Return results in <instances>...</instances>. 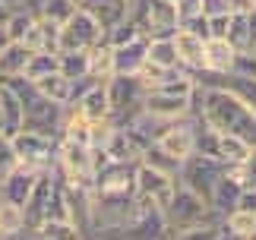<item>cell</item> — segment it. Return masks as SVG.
I'll return each instance as SVG.
<instances>
[{"mask_svg": "<svg viewBox=\"0 0 256 240\" xmlns=\"http://www.w3.org/2000/svg\"><path fill=\"white\" fill-rule=\"evenodd\" d=\"M193 108L212 130H218V133H238L244 139H250V142H256V114L228 86H218V82L196 86Z\"/></svg>", "mask_w": 256, "mask_h": 240, "instance_id": "cell-1", "label": "cell"}, {"mask_svg": "<svg viewBox=\"0 0 256 240\" xmlns=\"http://www.w3.org/2000/svg\"><path fill=\"white\" fill-rule=\"evenodd\" d=\"M130 19L140 26V32L146 38H171L180 26L177 6L171 0H133Z\"/></svg>", "mask_w": 256, "mask_h": 240, "instance_id": "cell-2", "label": "cell"}, {"mask_svg": "<svg viewBox=\"0 0 256 240\" xmlns=\"http://www.w3.org/2000/svg\"><path fill=\"white\" fill-rule=\"evenodd\" d=\"M146 82L140 76H111L108 79V98H111V124L120 126L133 114L142 111L146 102Z\"/></svg>", "mask_w": 256, "mask_h": 240, "instance_id": "cell-3", "label": "cell"}, {"mask_svg": "<svg viewBox=\"0 0 256 240\" xmlns=\"http://www.w3.org/2000/svg\"><path fill=\"white\" fill-rule=\"evenodd\" d=\"M108 38V28L95 19V13H88L86 6H80L76 13L60 26V42H57V51H92L95 44H102Z\"/></svg>", "mask_w": 256, "mask_h": 240, "instance_id": "cell-4", "label": "cell"}, {"mask_svg": "<svg viewBox=\"0 0 256 240\" xmlns=\"http://www.w3.org/2000/svg\"><path fill=\"white\" fill-rule=\"evenodd\" d=\"M57 142H60V136L38 133V130H26V126L19 130V133H13V146H16V155H19V164H28V168H35V171L54 168Z\"/></svg>", "mask_w": 256, "mask_h": 240, "instance_id": "cell-5", "label": "cell"}, {"mask_svg": "<svg viewBox=\"0 0 256 240\" xmlns=\"http://www.w3.org/2000/svg\"><path fill=\"white\" fill-rule=\"evenodd\" d=\"M224 168H228V164H224L222 158L206 155V152H193V155H186L180 162V168H177V180H180L184 186H190L200 196L209 199L212 186L218 184V177L224 174Z\"/></svg>", "mask_w": 256, "mask_h": 240, "instance_id": "cell-6", "label": "cell"}, {"mask_svg": "<svg viewBox=\"0 0 256 240\" xmlns=\"http://www.w3.org/2000/svg\"><path fill=\"white\" fill-rule=\"evenodd\" d=\"M177 186V177L162 171V168H152L146 162H136V174H133V193L140 199H152L158 208L168 206V199Z\"/></svg>", "mask_w": 256, "mask_h": 240, "instance_id": "cell-7", "label": "cell"}, {"mask_svg": "<svg viewBox=\"0 0 256 240\" xmlns=\"http://www.w3.org/2000/svg\"><path fill=\"white\" fill-rule=\"evenodd\" d=\"M142 111L152 114L155 120H177L186 114H196L193 95H177V92H162V88H149L142 102Z\"/></svg>", "mask_w": 256, "mask_h": 240, "instance_id": "cell-8", "label": "cell"}, {"mask_svg": "<svg viewBox=\"0 0 256 240\" xmlns=\"http://www.w3.org/2000/svg\"><path fill=\"white\" fill-rule=\"evenodd\" d=\"M54 168H57V171H66V174H92V168H95V148L86 146V142H76V139H64L60 136Z\"/></svg>", "mask_w": 256, "mask_h": 240, "instance_id": "cell-9", "label": "cell"}, {"mask_svg": "<svg viewBox=\"0 0 256 240\" xmlns=\"http://www.w3.org/2000/svg\"><path fill=\"white\" fill-rule=\"evenodd\" d=\"M174 48H177V60H180V66L186 70V73H200V70H206V38L190 32V28L177 26L174 32Z\"/></svg>", "mask_w": 256, "mask_h": 240, "instance_id": "cell-10", "label": "cell"}, {"mask_svg": "<svg viewBox=\"0 0 256 240\" xmlns=\"http://www.w3.org/2000/svg\"><path fill=\"white\" fill-rule=\"evenodd\" d=\"M35 177H38L35 168L16 164L13 171H6L4 177H0V199H10V202H16V206H26V199H28V193H32V186H35Z\"/></svg>", "mask_w": 256, "mask_h": 240, "instance_id": "cell-11", "label": "cell"}, {"mask_svg": "<svg viewBox=\"0 0 256 240\" xmlns=\"http://www.w3.org/2000/svg\"><path fill=\"white\" fill-rule=\"evenodd\" d=\"M73 108L80 111L86 120L92 124H102V120H111V98H108V82H92L86 92L73 102Z\"/></svg>", "mask_w": 256, "mask_h": 240, "instance_id": "cell-12", "label": "cell"}, {"mask_svg": "<svg viewBox=\"0 0 256 240\" xmlns=\"http://www.w3.org/2000/svg\"><path fill=\"white\" fill-rule=\"evenodd\" d=\"M111 60H114V76H140L146 64V38L126 44H111Z\"/></svg>", "mask_w": 256, "mask_h": 240, "instance_id": "cell-13", "label": "cell"}, {"mask_svg": "<svg viewBox=\"0 0 256 240\" xmlns=\"http://www.w3.org/2000/svg\"><path fill=\"white\" fill-rule=\"evenodd\" d=\"M244 193V186H240V180L234 177L228 168H224V174L218 177V184L212 186V193H209V206H212V212H218V215H228L231 208H238V199Z\"/></svg>", "mask_w": 256, "mask_h": 240, "instance_id": "cell-14", "label": "cell"}, {"mask_svg": "<svg viewBox=\"0 0 256 240\" xmlns=\"http://www.w3.org/2000/svg\"><path fill=\"white\" fill-rule=\"evenodd\" d=\"M234 57H238V48L228 38H206V73H215V76L231 73Z\"/></svg>", "mask_w": 256, "mask_h": 240, "instance_id": "cell-15", "label": "cell"}, {"mask_svg": "<svg viewBox=\"0 0 256 240\" xmlns=\"http://www.w3.org/2000/svg\"><path fill=\"white\" fill-rule=\"evenodd\" d=\"M82 6L88 13H95V19L104 28H114L117 22H124V19L130 16L133 0H82Z\"/></svg>", "mask_w": 256, "mask_h": 240, "instance_id": "cell-16", "label": "cell"}, {"mask_svg": "<svg viewBox=\"0 0 256 240\" xmlns=\"http://www.w3.org/2000/svg\"><path fill=\"white\" fill-rule=\"evenodd\" d=\"M222 237L253 240L256 237V212H247V208H231L228 215H222Z\"/></svg>", "mask_w": 256, "mask_h": 240, "instance_id": "cell-17", "label": "cell"}, {"mask_svg": "<svg viewBox=\"0 0 256 240\" xmlns=\"http://www.w3.org/2000/svg\"><path fill=\"white\" fill-rule=\"evenodd\" d=\"M253 142L238 133H215V158H222L224 164H240L250 155Z\"/></svg>", "mask_w": 256, "mask_h": 240, "instance_id": "cell-18", "label": "cell"}, {"mask_svg": "<svg viewBox=\"0 0 256 240\" xmlns=\"http://www.w3.org/2000/svg\"><path fill=\"white\" fill-rule=\"evenodd\" d=\"M0 111H4V133L6 136H13V133L22 130V124H26L22 102H19V95L6 82H0Z\"/></svg>", "mask_w": 256, "mask_h": 240, "instance_id": "cell-19", "label": "cell"}, {"mask_svg": "<svg viewBox=\"0 0 256 240\" xmlns=\"http://www.w3.org/2000/svg\"><path fill=\"white\" fill-rule=\"evenodd\" d=\"M35 86L42 88L44 98H51V102H57V104H70L73 102V79H66L60 70H54V73L35 79Z\"/></svg>", "mask_w": 256, "mask_h": 240, "instance_id": "cell-20", "label": "cell"}, {"mask_svg": "<svg viewBox=\"0 0 256 240\" xmlns=\"http://www.w3.org/2000/svg\"><path fill=\"white\" fill-rule=\"evenodd\" d=\"M22 234H28L26 208L10 202V199H0V237H22Z\"/></svg>", "mask_w": 256, "mask_h": 240, "instance_id": "cell-21", "label": "cell"}, {"mask_svg": "<svg viewBox=\"0 0 256 240\" xmlns=\"http://www.w3.org/2000/svg\"><path fill=\"white\" fill-rule=\"evenodd\" d=\"M28 54H32V51H28L22 42H10L6 48H0V79H10V76L26 73Z\"/></svg>", "mask_w": 256, "mask_h": 240, "instance_id": "cell-22", "label": "cell"}, {"mask_svg": "<svg viewBox=\"0 0 256 240\" xmlns=\"http://www.w3.org/2000/svg\"><path fill=\"white\" fill-rule=\"evenodd\" d=\"M146 60H149V64H158V66H168V70L180 66L177 48H174V35L171 38H146Z\"/></svg>", "mask_w": 256, "mask_h": 240, "instance_id": "cell-23", "label": "cell"}, {"mask_svg": "<svg viewBox=\"0 0 256 240\" xmlns=\"http://www.w3.org/2000/svg\"><path fill=\"white\" fill-rule=\"evenodd\" d=\"M32 237H44V240H66V237H82L70 218H42L32 231Z\"/></svg>", "mask_w": 256, "mask_h": 240, "instance_id": "cell-24", "label": "cell"}, {"mask_svg": "<svg viewBox=\"0 0 256 240\" xmlns=\"http://www.w3.org/2000/svg\"><path fill=\"white\" fill-rule=\"evenodd\" d=\"M228 42L238 48V51H247V48L253 44L250 42V19H247V6H238L231 10V19H228Z\"/></svg>", "mask_w": 256, "mask_h": 240, "instance_id": "cell-25", "label": "cell"}, {"mask_svg": "<svg viewBox=\"0 0 256 240\" xmlns=\"http://www.w3.org/2000/svg\"><path fill=\"white\" fill-rule=\"evenodd\" d=\"M57 70L66 79L88 76V51H82V48H76V51H57Z\"/></svg>", "mask_w": 256, "mask_h": 240, "instance_id": "cell-26", "label": "cell"}, {"mask_svg": "<svg viewBox=\"0 0 256 240\" xmlns=\"http://www.w3.org/2000/svg\"><path fill=\"white\" fill-rule=\"evenodd\" d=\"M76 10H80V4H73V0H42V4L35 6V16H44V19H51V22L64 26Z\"/></svg>", "mask_w": 256, "mask_h": 240, "instance_id": "cell-27", "label": "cell"}, {"mask_svg": "<svg viewBox=\"0 0 256 240\" xmlns=\"http://www.w3.org/2000/svg\"><path fill=\"white\" fill-rule=\"evenodd\" d=\"M54 70H57V51H32V54H28V64H26V73L22 76H28L35 82V79L54 73Z\"/></svg>", "mask_w": 256, "mask_h": 240, "instance_id": "cell-28", "label": "cell"}, {"mask_svg": "<svg viewBox=\"0 0 256 240\" xmlns=\"http://www.w3.org/2000/svg\"><path fill=\"white\" fill-rule=\"evenodd\" d=\"M35 22V10H28L26 4L16 6L6 19V32H10V42H22V35L28 32V26Z\"/></svg>", "mask_w": 256, "mask_h": 240, "instance_id": "cell-29", "label": "cell"}, {"mask_svg": "<svg viewBox=\"0 0 256 240\" xmlns=\"http://www.w3.org/2000/svg\"><path fill=\"white\" fill-rule=\"evenodd\" d=\"M19 164V155H16V146H13V136L0 133V177H4L6 171H13V168Z\"/></svg>", "mask_w": 256, "mask_h": 240, "instance_id": "cell-30", "label": "cell"}, {"mask_svg": "<svg viewBox=\"0 0 256 240\" xmlns=\"http://www.w3.org/2000/svg\"><path fill=\"white\" fill-rule=\"evenodd\" d=\"M231 73H238V76H256V54L250 51V48H247V51H238Z\"/></svg>", "mask_w": 256, "mask_h": 240, "instance_id": "cell-31", "label": "cell"}, {"mask_svg": "<svg viewBox=\"0 0 256 240\" xmlns=\"http://www.w3.org/2000/svg\"><path fill=\"white\" fill-rule=\"evenodd\" d=\"M174 6H177V19H180V22H186V19L202 13V0H177Z\"/></svg>", "mask_w": 256, "mask_h": 240, "instance_id": "cell-32", "label": "cell"}, {"mask_svg": "<svg viewBox=\"0 0 256 240\" xmlns=\"http://www.w3.org/2000/svg\"><path fill=\"white\" fill-rule=\"evenodd\" d=\"M238 10L234 0H202V16H222V13H231Z\"/></svg>", "mask_w": 256, "mask_h": 240, "instance_id": "cell-33", "label": "cell"}, {"mask_svg": "<svg viewBox=\"0 0 256 240\" xmlns=\"http://www.w3.org/2000/svg\"><path fill=\"white\" fill-rule=\"evenodd\" d=\"M206 19H209V38H224V35H228V19H231V13L206 16Z\"/></svg>", "mask_w": 256, "mask_h": 240, "instance_id": "cell-34", "label": "cell"}, {"mask_svg": "<svg viewBox=\"0 0 256 240\" xmlns=\"http://www.w3.org/2000/svg\"><path fill=\"white\" fill-rule=\"evenodd\" d=\"M180 26L190 28V32H196V35H202V38H209V19H206L202 13L193 16V19H186V22H180Z\"/></svg>", "mask_w": 256, "mask_h": 240, "instance_id": "cell-35", "label": "cell"}, {"mask_svg": "<svg viewBox=\"0 0 256 240\" xmlns=\"http://www.w3.org/2000/svg\"><path fill=\"white\" fill-rule=\"evenodd\" d=\"M238 208H247V212H256V186H247L238 199Z\"/></svg>", "mask_w": 256, "mask_h": 240, "instance_id": "cell-36", "label": "cell"}, {"mask_svg": "<svg viewBox=\"0 0 256 240\" xmlns=\"http://www.w3.org/2000/svg\"><path fill=\"white\" fill-rule=\"evenodd\" d=\"M13 10H16V6H4V4H0V26H6V19H10V13H13Z\"/></svg>", "mask_w": 256, "mask_h": 240, "instance_id": "cell-37", "label": "cell"}, {"mask_svg": "<svg viewBox=\"0 0 256 240\" xmlns=\"http://www.w3.org/2000/svg\"><path fill=\"white\" fill-rule=\"evenodd\" d=\"M10 44V32H6V26H0V48H6Z\"/></svg>", "mask_w": 256, "mask_h": 240, "instance_id": "cell-38", "label": "cell"}, {"mask_svg": "<svg viewBox=\"0 0 256 240\" xmlns=\"http://www.w3.org/2000/svg\"><path fill=\"white\" fill-rule=\"evenodd\" d=\"M0 4H4V6H22L26 0H0Z\"/></svg>", "mask_w": 256, "mask_h": 240, "instance_id": "cell-39", "label": "cell"}, {"mask_svg": "<svg viewBox=\"0 0 256 240\" xmlns=\"http://www.w3.org/2000/svg\"><path fill=\"white\" fill-rule=\"evenodd\" d=\"M0 133H4V111H0Z\"/></svg>", "mask_w": 256, "mask_h": 240, "instance_id": "cell-40", "label": "cell"}, {"mask_svg": "<svg viewBox=\"0 0 256 240\" xmlns=\"http://www.w3.org/2000/svg\"><path fill=\"white\" fill-rule=\"evenodd\" d=\"M244 4H247V6H256V0H244Z\"/></svg>", "mask_w": 256, "mask_h": 240, "instance_id": "cell-41", "label": "cell"}, {"mask_svg": "<svg viewBox=\"0 0 256 240\" xmlns=\"http://www.w3.org/2000/svg\"><path fill=\"white\" fill-rule=\"evenodd\" d=\"M234 4H238V6H247V4H244V0H234Z\"/></svg>", "mask_w": 256, "mask_h": 240, "instance_id": "cell-42", "label": "cell"}, {"mask_svg": "<svg viewBox=\"0 0 256 240\" xmlns=\"http://www.w3.org/2000/svg\"><path fill=\"white\" fill-rule=\"evenodd\" d=\"M250 51H253V54H256V42H253V48H250Z\"/></svg>", "mask_w": 256, "mask_h": 240, "instance_id": "cell-43", "label": "cell"}, {"mask_svg": "<svg viewBox=\"0 0 256 240\" xmlns=\"http://www.w3.org/2000/svg\"><path fill=\"white\" fill-rule=\"evenodd\" d=\"M73 4H80V6H82V0H73Z\"/></svg>", "mask_w": 256, "mask_h": 240, "instance_id": "cell-44", "label": "cell"}, {"mask_svg": "<svg viewBox=\"0 0 256 240\" xmlns=\"http://www.w3.org/2000/svg\"><path fill=\"white\" fill-rule=\"evenodd\" d=\"M171 4H177V0H171Z\"/></svg>", "mask_w": 256, "mask_h": 240, "instance_id": "cell-45", "label": "cell"}]
</instances>
